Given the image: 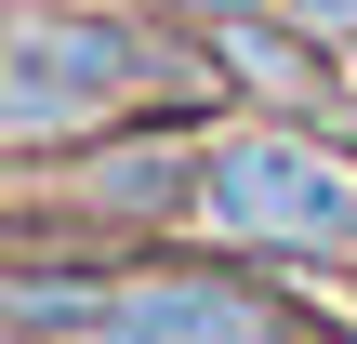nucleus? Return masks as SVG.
Segmentation results:
<instances>
[{
  "label": "nucleus",
  "instance_id": "f03ea898",
  "mask_svg": "<svg viewBox=\"0 0 357 344\" xmlns=\"http://www.w3.org/2000/svg\"><path fill=\"white\" fill-rule=\"evenodd\" d=\"M0 53H13V66H40L53 93H79L93 119H106L119 93H146V80H159V40H146L132 13H53V0H40V13H13V27H0Z\"/></svg>",
  "mask_w": 357,
  "mask_h": 344
},
{
  "label": "nucleus",
  "instance_id": "423d86ee",
  "mask_svg": "<svg viewBox=\"0 0 357 344\" xmlns=\"http://www.w3.org/2000/svg\"><path fill=\"white\" fill-rule=\"evenodd\" d=\"M291 27L305 40H357V0H291Z\"/></svg>",
  "mask_w": 357,
  "mask_h": 344
},
{
  "label": "nucleus",
  "instance_id": "7ed1b4c3",
  "mask_svg": "<svg viewBox=\"0 0 357 344\" xmlns=\"http://www.w3.org/2000/svg\"><path fill=\"white\" fill-rule=\"evenodd\" d=\"M93 344H265V305L225 278H119Z\"/></svg>",
  "mask_w": 357,
  "mask_h": 344
},
{
  "label": "nucleus",
  "instance_id": "0eeeda50",
  "mask_svg": "<svg viewBox=\"0 0 357 344\" xmlns=\"http://www.w3.org/2000/svg\"><path fill=\"white\" fill-rule=\"evenodd\" d=\"M159 13H185V27H225V13H265V0H159Z\"/></svg>",
  "mask_w": 357,
  "mask_h": 344
},
{
  "label": "nucleus",
  "instance_id": "39448f33",
  "mask_svg": "<svg viewBox=\"0 0 357 344\" xmlns=\"http://www.w3.org/2000/svg\"><path fill=\"white\" fill-rule=\"evenodd\" d=\"M93 199H119V212H172V199H199V172H185L172 146H132V159H93Z\"/></svg>",
  "mask_w": 357,
  "mask_h": 344
},
{
  "label": "nucleus",
  "instance_id": "20e7f679",
  "mask_svg": "<svg viewBox=\"0 0 357 344\" xmlns=\"http://www.w3.org/2000/svg\"><path fill=\"white\" fill-rule=\"evenodd\" d=\"M212 53H225L238 80H265V93H318V53H305V40H278L265 13H225V27H212Z\"/></svg>",
  "mask_w": 357,
  "mask_h": 344
},
{
  "label": "nucleus",
  "instance_id": "f257e3e1",
  "mask_svg": "<svg viewBox=\"0 0 357 344\" xmlns=\"http://www.w3.org/2000/svg\"><path fill=\"white\" fill-rule=\"evenodd\" d=\"M199 212L265 252H357V172L305 133H238L199 159Z\"/></svg>",
  "mask_w": 357,
  "mask_h": 344
}]
</instances>
